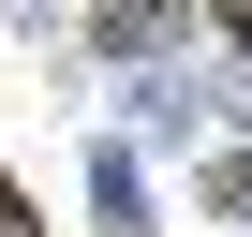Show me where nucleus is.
<instances>
[{
  "mask_svg": "<svg viewBox=\"0 0 252 237\" xmlns=\"http://www.w3.org/2000/svg\"><path fill=\"white\" fill-rule=\"evenodd\" d=\"M0 222H30V207H15V178H0Z\"/></svg>",
  "mask_w": 252,
  "mask_h": 237,
  "instance_id": "obj_1",
  "label": "nucleus"
}]
</instances>
